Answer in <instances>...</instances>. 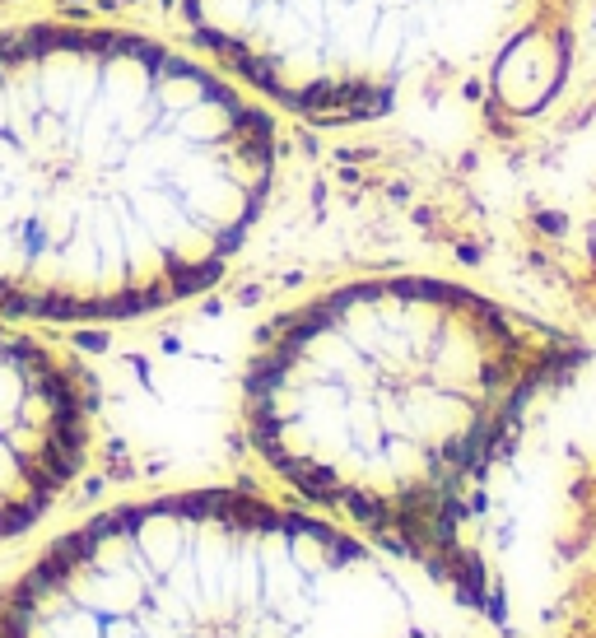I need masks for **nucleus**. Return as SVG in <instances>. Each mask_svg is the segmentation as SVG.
<instances>
[{"label": "nucleus", "instance_id": "nucleus-1", "mask_svg": "<svg viewBox=\"0 0 596 638\" xmlns=\"http://www.w3.org/2000/svg\"><path fill=\"white\" fill-rule=\"evenodd\" d=\"M275 173V117L219 66L136 28H0V317L122 322L201 294Z\"/></svg>", "mask_w": 596, "mask_h": 638}, {"label": "nucleus", "instance_id": "nucleus-2", "mask_svg": "<svg viewBox=\"0 0 596 638\" xmlns=\"http://www.w3.org/2000/svg\"><path fill=\"white\" fill-rule=\"evenodd\" d=\"M513 396V345L443 285L359 280L298 303L247 373V434L308 508L438 545Z\"/></svg>", "mask_w": 596, "mask_h": 638}, {"label": "nucleus", "instance_id": "nucleus-3", "mask_svg": "<svg viewBox=\"0 0 596 638\" xmlns=\"http://www.w3.org/2000/svg\"><path fill=\"white\" fill-rule=\"evenodd\" d=\"M373 555L336 522L233 489L75 527L10 587L0 638H359Z\"/></svg>", "mask_w": 596, "mask_h": 638}, {"label": "nucleus", "instance_id": "nucleus-4", "mask_svg": "<svg viewBox=\"0 0 596 638\" xmlns=\"http://www.w3.org/2000/svg\"><path fill=\"white\" fill-rule=\"evenodd\" d=\"M177 14L252 98L345 126L396 103L443 0H177Z\"/></svg>", "mask_w": 596, "mask_h": 638}, {"label": "nucleus", "instance_id": "nucleus-5", "mask_svg": "<svg viewBox=\"0 0 596 638\" xmlns=\"http://www.w3.org/2000/svg\"><path fill=\"white\" fill-rule=\"evenodd\" d=\"M89 401L66 359L0 322V541L28 531L80 476Z\"/></svg>", "mask_w": 596, "mask_h": 638}, {"label": "nucleus", "instance_id": "nucleus-6", "mask_svg": "<svg viewBox=\"0 0 596 638\" xmlns=\"http://www.w3.org/2000/svg\"><path fill=\"white\" fill-rule=\"evenodd\" d=\"M0 5H5V0H0Z\"/></svg>", "mask_w": 596, "mask_h": 638}]
</instances>
